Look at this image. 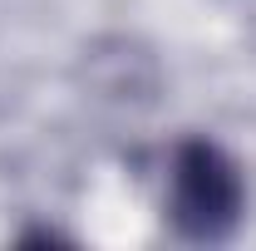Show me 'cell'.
Instances as JSON below:
<instances>
[{"label":"cell","mask_w":256,"mask_h":251,"mask_svg":"<svg viewBox=\"0 0 256 251\" xmlns=\"http://www.w3.org/2000/svg\"><path fill=\"white\" fill-rule=\"evenodd\" d=\"M172 222L188 236H226L242 217V178L212 143H182L172 162Z\"/></svg>","instance_id":"cell-1"}]
</instances>
